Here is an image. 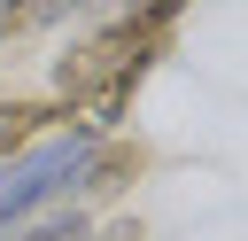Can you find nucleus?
I'll return each mask as SVG.
<instances>
[{"label": "nucleus", "instance_id": "nucleus-2", "mask_svg": "<svg viewBox=\"0 0 248 241\" xmlns=\"http://www.w3.org/2000/svg\"><path fill=\"white\" fill-rule=\"evenodd\" d=\"M140 171H147V140H124V132H108V140L85 155V171L70 179V194H78V210H85V202H108V194H124Z\"/></svg>", "mask_w": 248, "mask_h": 241}, {"label": "nucleus", "instance_id": "nucleus-4", "mask_svg": "<svg viewBox=\"0 0 248 241\" xmlns=\"http://www.w3.org/2000/svg\"><path fill=\"white\" fill-rule=\"evenodd\" d=\"M70 16V0H0V47L8 39H39Z\"/></svg>", "mask_w": 248, "mask_h": 241}, {"label": "nucleus", "instance_id": "nucleus-3", "mask_svg": "<svg viewBox=\"0 0 248 241\" xmlns=\"http://www.w3.org/2000/svg\"><path fill=\"white\" fill-rule=\"evenodd\" d=\"M70 109H54V101H31V93H8L0 101V163H16L31 140H46L54 124H62Z\"/></svg>", "mask_w": 248, "mask_h": 241}, {"label": "nucleus", "instance_id": "nucleus-1", "mask_svg": "<svg viewBox=\"0 0 248 241\" xmlns=\"http://www.w3.org/2000/svg\"><path fill=\"white\" fill-rule=\"evenodd\" d=\"M93 148H101L93 124H62V132L31 140L16 163H0V233H16V225H31V218L62 210V202H70V179L85 171Z\"/></svg>", "mask_w": 248, "mask_h": 241}]
</instances>
